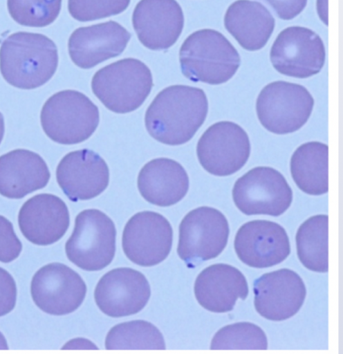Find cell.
I'll return each mask as SVG.
<instances>
[{
  "label": "cell",
  "mask_w": 343,
  "mask_h": 354,
  "mask_svg": "<svg viewBox=\"0 0 343 354\" xmlns=\"http://www.w3.org/2000/svg\"><path fill=\"white\" fill-rule=\"evenodd\" d=\"M209 104L205 92L187 86L162 91L145 114V127L156 141L169 146L189 142L204 124Z\"/></svg>",
  "instance_id": "cell-1"
},
{
  "label": "cell",
  "mask_w": 343,
  "mask_h": 354,
  "mask_svg": "<svg viewBox=\"0 0 343 354\" xmlns=\"http://www.w3.org/2000/svg\"><path fill=\"white\" fill-rule=\"evenodd\" d=\"M58 64L55 44L42 35L16 33L0 48V71L8 84L19 89L43 86L53 77Z\"/></svg>",
  "instance_id": "cell-2"
},
{
  "label": "cell",
  "mask_w": 343,
  "mask_h": 354,
  "mask_svg": "<svg viewBox=\"0 0 343 354\" xmlns=\"http://www.w3.org/2000/svg\"><path fill=\"white\" fill-rule=\"evenodd\" d=\"M180 63L183 74L190 81L217 86L235 75L241 58L221 33L202 30L191 35L183 43Z\"/></svg>",
  "instance_id": "cell-3"
},
{
  "label": "cell",
  "mask_w": 343,
  "mask_h": 354,
  "mask_svg": "<svg viewBox=\"0 0 343 354\" xmlns=\"http://www.w3.org/2000/svg\"><path fill=\"white\" fill-rule=\"evenodd\" d=\"M153 86L150 69L135 59H123L102 68L92 81L95 95L106 109L118 114L138 109Z\"/></svg>",
  "instance_id": "cell-4"
},
{
  "label": "cell",
  "mask_w": 343,
  "mask_h": 354,
  "mask_svg": "<svg viewBox=\"0 0 343 354\" xmlns=\"http://www.w3.org/2000/svg\"><path fill=\"white\" fill-rule=\"evenodd\" d=\"M100 120L98 107L84 94L64 91L44 104L41 122L47 136L64 145L80 144L96 131Z\"/></svg>",
  "instance_id": "cell-5"
},
{
  "label": "cell",
  "mask_w": 343,
  "mask_h": 354,
  "mask_svg": "<svg viewBox=\"0 0 343 354\" xmlns=\"http://www.w3.org/2000/svg\"><path fill=\"white\" fill-rule=\"evenodd\" d=\"M314 100L304 86L275 82L265 86L256 102L261 124L269 132L286 135L297 131L309 120Z\"/></svg>",
  "instance_id": "cell-6"
},
{
  "label": "cell",
  "mask_w": 343,
  "mask_h": 354,
  "mask_svg": "<svg viewBox=\"0 0 343 354\" xmlns=\"http://www.w3.org/2000/svg\"><path fill=\"white\" fill-rule=\"evenodd\" d=\"M113 221L98 209H86L76 218L73 233L66 245L69 260L86 271L101 270L111 264L116 250Z\"/></svg>",
  "instance_id": "cell-7"
},
{
  "label": "cell",
  "mask_w": 343,
  "mask_h": 354,
  "mask_svg": "<svg viewBox=\"0 0 343 354\" xmlns=\"http://www.w3.org/2000/svg\"><path fill=\"white\" fill-rule=\"evenodd\" d=\"M179 233L178 254L192 268L221 254L228 241L230 227L219 210L201 207L185 216Z\"/></svg>",
  "instance_id": "cell-8"
},
{
  "label": "cell",
  "mask_w": 343,
  "mask_h": 354,
  "mask_svg": "<svg viewBox=\"0 0 343 354\" xmlns=\"http://www.w3.org/2000/svg\"><path fill=\"white\" fill-rule=\"evenodd\" d=\"M232 197L237 207L247 216H279L290 207L293 194L280 172L258 167L236 181Z\"/></svg>",
  "instance_id": "cell-9"
},
{
  "label": "cell",
  "mask_w": 343,
  "mask_h": 354,
  "mask_svg": "<svg viewBox=\"0 0 343 354\" xmlns=\"http://www.w3.org/2000/svg\"><path fill=\"white\" fill-rule=\"evenodd\" d=\"M251 152L249 137L232 122H219L200 138L196 148L198 161L209 174L219 177L233 175L248 161Z\"/></svg>",
  "instance_id": "cell-10"
},
{
  "label": "cell",
  "mask_w": 343,
  "mask_h": 354,
  "mask_svg": "<svg viewBox=\"0 0 343 354\" xmlns=\"http://www.w3.org/2000/svg\"><path fill=\"white\" fill-rule=\"evenodd\" d=\"M270 59L279 73L306 79L322 71L326 52L321 38L313 31L302 27H290L277 37L271 48Z\"/></svg>",
  "instance_id": "cell-11"
},
{
  "label": "cell",
  "mask_w": 343,
  "mask_h": 354,
  "mask_svg": "<svg viewBox=\"0 0 343 354\" xmlns=\"http://www.w3.org/2000/svg\"><path fill=\"white\" fill-rule=\"evenodd\" d=\"M31 292L37 306L46 313L65 315L83 304L87 286L82 277L68 266L53 263L34 276Z\"/></svg>",
  "instance_id": "cell-12"
},
{
  "label": "cell",
  "mask_w": 343,
  "mask_h": 354,
  "mask_svg": "<svg viewBox=\"0 0 343 354\" xmlns=\"http://www.w3.org/2000/svg\"><path fill=\"white\" fill-rule=\"evenodd\" d=\"M173 245V229L163 215L145 211L136 214L127 223L122 236L126 256L134 263L156 266L169 256Z\"/></svg>",
  "instance_id": "cell-13"
},
{
  "label": "cell",
  "mask_w": 343,
  "mask_h": 354,
  "mask_svg": "<svg viewBox=\"0 0 343 354\" xmlns=\"http://www.w3.org/2000/svg\"><path fill=\"white\" fill-rule=\"evenodd\" d=\"M254 294L257 313L268 320L280 322L290 318L300 310L306 289L297 273L284 268L256 279Z\"/></svg>",
  "instance_id": "cell-14"
},
{
  "label": "cell",
  "mask_w": 343,
  "mask_h": 354,
  "mask_svg": "<svg viewBox=\"0 0 343 354\" xmlns=\"http://www.w3.org/2000/svg\"><path fill=\"white\" fill-rule=\"evenodd\" d=\"M151 290L145 276L129 268L112 270L100 280L95 299L108 316L122 317L136 314L147 304Z\"/></svg>",
  "instance_id": "cell-15"
},
{
  "label": "cell",
  "mask_w": 343,
  "mask_h": 354,
  "mask_svg": "<svg viewBox=\"0 0 343 354\" xmlns=\"http://www.w3.org/2000/svg\"><path fill=\"white\" fill-rule=\"evenodd\" d=\"M234 249L243 263L255 268L276 266L290 254L289 239L284 227L265 220L243 225L235 236Z\"/></svg>",
  "instance_id": "cell-16"
},
{
  "label": "cell",
  "mask_w": 343,
  "mask_h": 354,
  "mask_svg": "<svg viewBox=\"0 0 343 354\" xmlns=\"http://www.w3.org/2000/svg\"><path fill=\"white\" fill-rule=\"evenodd\" d=\"M59 185L73 202L98 197L108 187L110 171L105 160L90 149L67 154L57 169Z\"/></svg>",
  "instance_id": "cell-17"
},
{
  "label": "cell",
  "mask_w": 343,
  "mask_h": 354,
  "mask_svg": "<svg viewBox=\"0 0 343 354\" xmlns=\"http://www.w3.org/2000/svg\"><path fill=\"white\" fill-rule=\"evenodd\" d=\"M184 22L183 10L176 0H141L133 15L140 41L154 51L173 46L182 34Z\"/></svg>",
  "instance_id": "cell-18"
},
{
  "label": "cell",
  "mask_w": 343,
  "mask_h": 354,
  "mask_svg": "<svg viewBox=\"0 0 343 354\" xmlns=\"http://www.w3.org/2000/svg\"><path fill=\"white\" fill-rule=\"evenodd\" d=\"M131 37L125 28L113 21L80 28L70 38L69 54L77 66L91 69L120 55Z\"/></svg>",
  "instance_id": "cell-19"
},
{
  "label": "cell",
  "mask_w": 343,
  "mask_h": 354,
  "mask_svg": "<svg viewBox=\"0 0 343 354\" xmlns=\"http://www.w3.org/2000/svg\"><path fill=\"white\" fill-rule=\"evenodd\" d=\"M70 213L59 197L41 194L28 200L19 215L20 229L34 244L49 245L59 241L70 226Z\"/></svg>",
  "instance_id": "cell-20"
},
{
  "label": "cell",
  "mask_w": 343,
  "mask_h": 354,
  "mask_svg": "<svg viewBox=\"0 0 343 354\" xmlns=\"http://www.w3.org/2000/svg\"><path fill=\"white\" fill-rule=\"evenodd\" d=\"M194 292L204 308L223 313L232 310L238 299H245L249 289L247 280L239 270L230 265L217 263L199 274Z\"/></svg>",
  "instance_id": "cell-21"
},
{
  "label": "cell",
  "mask_w": 343,
  "mask_h": 354,
  "mask_svg": "<svg viewBox=\"0 0 343 354\" xmlns=\"http://www.w3.org/2000/svg\"><path fill=\"white\" fill-rule=\"evenodd\" d=\"M51 174L39 154L17 149L0 157V194L11 199H21L45 188Z\"/></svg>",
  "instance_id": "cell-22"
},
{
  "label": "cell",
  "mask_w": 343,
  "mask_h": 354,
  "mask_svg": "<svg viewBox=\"0 0 343 354\" xmlns=\"http://www.w3.org/2000/svg\"><path fill=\"white\" fill-rule=\"evenodd\" d=\"M138 189L149 203L169 207L181 201L189 188V178L184 167L169 158H157L146 164L138 178Z\"/></svg>",
  "instance_id": "cell-23"
},
{
  "label": "cell",
  "mask_w": 343,
  "mask_h": 354,
  "mask_svg": "<svg viewBox=\"0 0 343 354\" xmlns=\"http://www.w3.org/2000/svg\"><path fill=\"white\" fill-rule=\"evenodd\" d=\"M224 26L227 31L245 50L263 48L275 27V21L263 5L250 0H237L228 9Z\"/></svg>",
  "instance_id": "cell-24"
},
{
  "label": "cell",
  "mask_w": 343,
  "mask_h": 354,
  "mask_svg": "<svg viewBox=\"0 0 343 354\" xmlns=\"http://www.w3.org/2000/svg\"><path fill=\"white\" fill-rule=\"evenodd\" d=\"M328 146L318 142L305 143L293 153L290 173L301 191L310 196L328 192Z\"/></svg>",
  "instance_id": "cell-25"
},
{
  "label": "cell",
  "mask_w": 343,
  "mask_h": 354,
  "mask_svg": "<svg viewBox=\"0 0 343 354\" xmlns=\"http://www.w3.org/2000/svg\"><path fill=\"white\" fill-rule=\"evenodd\" d=\"M328 221L326 215L309 218L299 227L296 234L298 258L307 269L316 272H327Z\"/></svg>",
  "instance_id": "cell-26"
},
{
  "label": "cell",
  "mask_w": 343,
  "mask_h": 354,
  "mask_svg": "<svg viewBox=\"0 0 343 354\" xmlns=\"http://www.w3.org/2000/svg\"><path fill=\"white\" fill-rule=\"evenodd\" d=\"M109 350H164L165 342L162 333L153 324L135 320L119 324L112 328L106 339Z\"/></svg>",
  "instance_id": "cell-27"
},
{
  "label": "cell",
  "mask_w": 343,
  "mask_h": 354,
  "mask_svg": "<svg viewBox=\"0 0 343 354\" xmlns=\"http://www.w3.org/2000/svg\"><path fill=\"white\" fill-rule=\"evenodd\" d=\"M267 337L257 325L238 322L221 328L214 336L212 350H266Z\"/></svg>",
  "instance_id": "cell-28"
},
{
  "label": "cell",
  "mask_w": 343,
  "mask_h": 354,
  "mask_svg": "<svg viewBox=\"0 0 343 354\" xmlns=\"http://www.w3.org/2000/svg\"><path fill=\"white\" fill-rule=\"evenodd\" d=\"M8 6L17 24L41 28L51 25L58 18L62 0H8Z\"/></svg>",
  "instance_id": "cell-29"
},
{
  "label": "cell",
  "mask_w": 343,
  "mask_h": 354,
  "mask_svg": "<svg viewBox=\"0 0 343 354\" xmlns=\"http://www.w3.org/2000/svg\"><path fill=\"white\" fill-rule=\"evenodd\" d=\"M130 3L131 0H68V10L75 20L89 22L118 15Z\"/></svg>",
  "instance_id": "cell-30"
},
{
  "label": "cell",
  "mask_w": 343,
  "mask_h": 354,
  "mask_svg": "<svg viewBox=\"0 0 343 354\" xmlns=\"http://www.w3.org/2000/svg\"><path fill=\"white\" fill-rule=\"evenodd\" d=\"M23 249L12 223L0 216V261L10 263L17 259Z\"/></svg>",
  "instance_id": "cell-31"
},
{
  "label": "cell",
  "mask_w": 343,
  "mask_h": 354,
  "mask_svg": "<svg viewBox=\"0 0 343 354\" xmlns=\"http://www.w3.org/2000/svg\"><path fill=\"white\" fill-rule=\"evenodd\" d=\"M17 300V287L13 277L0 268V317L8 315L15 308Z\"/></svg>",
  "instance_id": "cell-32"
},
{
  "label": "cell",
  "mask_w": 343,
  "mask_h": 354,
  "mask_svg": "<svg viewBox=\"0 0 343 354\" xmlns=\"http://www.w3.org/2000/svg\"><path fill=\"white\" fill-rule=\"evenodd\" d=\"M281 20L290 21L305 9L307 0H263Z\"/></svg>",
  "instance_id": "cell-33"
},
{
  "label": "cell",
  "mask_w": 343,
  "mask_h": 354,
  "mask_svg": "<svg viewBox=\"0 0 343 354\" xmlns=\"http://www.w3.org/2000/svg\"><path fill=\"white\" fill-rule=\"evenodd\" d=\"M328 0H317V15L325 26H328Z\"/></svg>",
  "instance_id": "cell-34"
},
{
  "label": "cell",
  "mask_w": 343,
  "mask_h": 354,
  "mask_svg": "<svg viewBox=\"0 0 343 354\" xmlns=\"http://www.w3.org/2000/svg\"><path fill=\"white\" fill-rule=\"evenodd\" d=\"M6 133L5 119L1 113H0V144H1Z\"/></svg>",
  "instance_id": "cell-35"
},
{
  "label": "cell",
  "mask_w": 343,
  "mask_h": 354,
  "mask_svg": "<svg viewBox=\"0 0 343 354\" xmlns=\"http://www.w3.org/2000/svg\"><path fill=\"white\" fill-rule=\"evenodd\" d=\"M0 349H2V350L9 349L7 339H6L5 336L3 335V334L1 332H0Z\"/></svg>",
  "instance_id": "cell-36"
}]
</instances>
